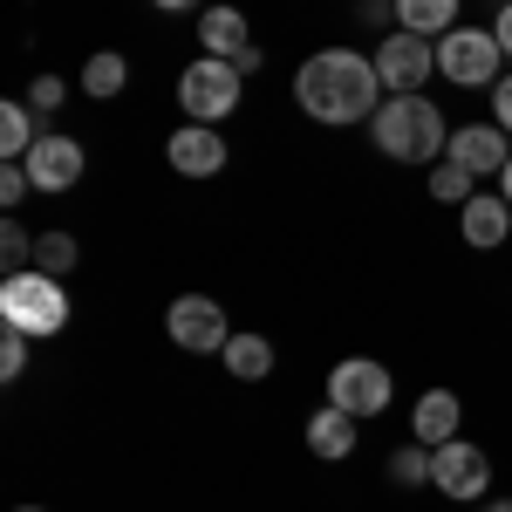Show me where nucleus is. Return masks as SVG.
<instances>
[{
  "label": "nucleus",
  "instance_id": "obj_23",
  "mask_svg": "<svg viewBox=\"0 0 512 512\" xmlns=\"http://www.w3.org/2000/svg\"><path fill=\"white\" fill-rule=\"evenodd\" d=\"M390 478L403 485V492H410V485H431V444H417V437H410V444L390 458Z\"/></svg>",
  "mask_w": 512,
  "mask_h": 512
},
{
  "label": "nucleus",
  "instance_id": "obj_15",
  "mask_svg": "<svg viewBox=\"0 0 512 512\" xmlns=\"http://www.w3.org/2000/svg\"><path fill=\"white\" fill-rule=\"evenodd\" d=\"M355 431H362V417L335 410V403L308 410V451H315V458H328V465H342V458L355 451Z\"/></svg>",
  "mask_w": 512,
  "mask_h": 512
},
{
  "label": "nucleus",
  "instance_id": "obj_18",
  "mask_svg": "<svg viewBox=\"0 0 512 512\" xmlns=\"http://www.w3.org/2000/svg\"><path fill=\"white\" fill-rule=\"evenodd\" d=\"M219 362L233 369L239 383H267V376H274V342H267V335H233Z\"/></svg>",
  "mask_w": 512,
  "mask_h": 512
},
{
  "label": "nucleus",
  "instance_id": "obj_27",
  "mask_svg": "<svg viewBox=\"0 0 512 512\" xmlns=\"http://www.w3.org/2000/svg\"><path fill=\"white\" fill-rule=\"evenodd\" d=\"M21 369H28V335H14V328H0V376L14 383Z\"/></svg>",
  "mask_w": 512,
  "mask_h": 512
},
{
  "label": "nucleus",
  "instance_id": "obj_19",
  "mask_svg": "<svg viewBox=\"0 0 512 512\" xmlns=\"http://www.w3.org/2000/svg\"><path fill=\"white\" fill-rule=\"evenodd\" d=\"M41 144V130H35V110H28V103H0V158H28V151H35Z\"/></svg>",
  "mask_w": 512,
  "mask_h": 512
},
{
  "label": "nucleus",
  "instance_id": "obj_14",
  "mask_svg": "<svg viewBox=\"0 0 512 512\" xmlns=\"http://www.w3.org/2000/svg\"><path fill=\"white\" fill-rule=\"evenodd\" d=\"M458 424H465V403H458V390H424L417 396V410H410V437L417 444H451L458 437Z\"/></svg>",
  "mask_w": 512,
  "mask_h": 512
},
{
  "label": "nucleus",
  "instance_id": "obj_17",
  "mask_svg": "<svg viewBox=\"0 0 512 512\" xmlns=\"http://www.w3.org/2000/svg\"><path fill=\"white\" fill-rule=\"evenodd\" d=\"M458 7H465V0H396V28L437 41V35H451V28H458Z\"/></svg>",
  "mask_w": 512,
  "mask_h": 512
},
{
  "label": "nucleus",
  "instance_id": "obj_6",
  "mask_svg": "<svg viewBox=\"0 0 512 512\" xmlns=\"http://www.w3.org/2000/svg\"><path fill=\"white\" fill-rule=\"evenodd\" d=\"M390 396H396V376L376 362V355H349V362H335L328 369V403L335 410H349V417H383L390 410Z\"/></svg>",
  "mask_w": 512,
  "mask_h": 512
},
{
  "label": "nucleus",
  "instance_id": "obj_10",
  "mask_svg": "<svg viewBox=\"0 0 512 512\" xmlns=\"http://www.w3.org/2000/svg\"><path fill=\"white\" fill-rule=\"evenodd\" d=\"M164 158H171L178 178H219L226 158H233V144L219 137V123H178L171 144H164Z\"/></svg>",
  "mask_w": 512,
  "mask_h": 512
},
{
  "label": "nucleus",
  "instance_id": "obj_8",
  "mask_svg": "<svg viewBox=\"0 0 512 512\" xmlns=\"http://www.w3.org/2000/svg\"><path fill=\"white\" fill-rule=\"evenodd\" d=\"M164 328H171V342L185 355H226V342H233V321H226V308L212 294H178L164 308Z\"/></svg>",
  "mask_w": 512,
  "mask_h": 512
},
{
  "label": "nucleus",
  "instance_id": "obj_34",
  "mask_svg": "<svg viewBox=\"0 0 512 512\" xmlns=\"http://www.w3.org/2000/svg\"><path fill=\"white\" fill-rule=\"evenodd\" d=\"M485 512H512V499H485Z\"/></svg>",
  "mask_w": 512,
  "mask_h": 512
},
{
  "label": "nucleus",
  "instance_id": "obj_12",
  "mask_svg": "<svg viewBox=\"0 0 512 512\" xmlns=\"http://www.w3.org/2000/svg\"><path fill=\"white\" fill-rule=\"evenodd\" d=\"M444 158H458L472 178H499V171H506V158H512V137L499 130V123H458Z\"/></svg>",
  "mask_w": 512,
  "mask_h": 512
},
{
  "label": "nucleus",
  "instance_id": "obj_20",
  "mask_svg": "<svg viewBox=\"0 0 512 512\" xmlns=\"http://www.w3.org/2000/svg\"><path fill=\"white\" fill-rule=\"evenodd\" d=\"M123 82H130V62H123V55H110V48L82 62V96H96V103L123 96Z\"/></svg>",
  "mask_w": 512,
  "mask_h": 512
},
{
  "label": "nucleus",
  "instance_id": "obj_3",
  "mask_svg": "<svg viewBox=\"0 0 512 512\" xmlns=\"http://www.w3.org/2000/svg\"><path fill=\"white\" fill-rule=\"evenodd\" d=\"M0 328L28 335V342H48L69 328V294L62 280H48L41 267H21V274L0 280Z\"/></svg>",
  "mask_w": 512,
  "mask_h": 512
},
{
  "label": "nucleus",
  "instance_id": "obj_11",
  "mask_svg": "<svg viewBox=\"0 0 512 512\" xmlns=\"http://www.w3.org/2000/svg\"><path fill=\"white\" fill-rule=\"evenodd\" d=\"M21 164H28L35 192H76V185H82V164H89V158H82L76 137H62V130H41V144H35V151H28Z\"/></svg>",
  "mask_w": 512,
  "mask_h": 512
},
{
  "label": "nucleus",
  "instance_id": "obj_24",
  "mask_svg": "<svg viewBox=\"0 0 512 512\" xmlns=\"http://www.w3.org/2000/svg\"><path fill=\"white\" fill-rule=\"evenodd\" d=\"M0 260H7V274L35 267V239L21 233V219H7V226H0Z\"/></svg>",
  "mask_w": 512,
  "mask_h": 512
},
{
  "label": "nucleus",
  "instance_id": "obj_26",
  "mask_svg": "<svg viewBox=\"0 0 512 512\" xmlns=\"http://www.w3.org/2000/svg\"><path fill=\"white\" fill-rule=\"evenodd\" d=\"M35 192V178H28V164H0V205H7V212H14V205H21V198Z\"/></svg>",
  "mask_w": 512,
  "mask_h": 512
},
{
  "label": "nucleus",
  "instance_id": "obj_31",
  "mask_svg": "<svg viewBox=\"0 0 512 512\" xmlns=\"http://www.w3.org/2000/svg\"><path fill=\"white\" fill-rule=\"evenodd\" d=\"M492 35H499V48H506V62H512V0H499V14H492Z\"/></svg>",
  "mask_w": 512,
  "mask_h": 512
},
{
  "label": "nucleus",
  "instance_id": "obj_1",
  "mask_svg": "<svg viewBox=\"0 0 512 512\" xmlns=\"http://www.w3.org/2000/svg\"><path fill=\"white\" fill-rule=\"evenodd\" d=\"M383 76H376V55H355V48H321L294 69V103L315 123H362L383 110Z\"/></svg>",
  "mask_w": 512,
  "mask_h": 512
},
{
  "label": "nucleus",
  "instance_id": "obj_21",
  "mask_svg": "<svg viewBox=\"0 0 512 512\" xmlns=\"http://www.w3.org/2000/svg\"><path fill=\"white\" fill-rule=\"evenodd\" d=\"M424 185H431V198H437V205H465V198L478 192V178H472V171H465L458 158H437L431 171H424Z\"/></svg>",
  "mask_w": 512,
  "mask_h": 512
},
{
  "label": "nucleus",
  "instance_id": "obj_22",
  "mask_svg": "<svg viewBox=\"0 0 512 512\" xmlns=\"http://www.w3.org/2000/svg\"><path fill=\"white\" fill-rule=\"evenodd\" d=\"M76 260H82L76 233H41V239H35V267H41V274H48V280L76 274Z\"/></svg>",
  "mask_w": 512,
  "mask_h": 512
},
{
  "label": "nucleus",
  "instance_id": "obj_30",
  "mask_svg": "<svg viewBox=\"0 0 512 512\" xmlns=\"http://www.w3.org/2000/svg\"><path fill=\"white\" fill-rule=\"evenodd\" d=\"M233 69H239V76H260V69H267V48H260V41H253V48H239Z\"/></svg>",
  "mask_w": 512,
  "mask_h": 512
},
{
  "label": "nucleus",
  "instance_id": "obj_35",
  "mask_svg": "<svg viewBox=\"0 0 512 512\" xmlns=\"http://www.w3.org/2000/svg\"><path fill=\"white\" fill-rule=\"evenodd\" d=\"M21 512H41V506H21Z\"/></svg>",
  "mask_w": 512,
  "mask_h": 512
},
{
  "label": "nucleus",
  "instance_id": "obj_16",
  "mask_svg": "<svg viewBox=\"0 0 512 512\" xmlns=\"http://www.w3.org/2000/svg\"><path fill=\"white\" fill-rule=\"evenodd\" d=\"M198 48H205V55H219V62H233L239 48H253L246 14H239V7H205V14H198Z\"/></svg>",
  "mask_w": 512,
  "mask_h": 512
},
{
  "label": "nucleus",
  "instance_id": "obj_7",
  "mask_svg": "<svg viewBox=\"0 0 512 512\" xmlns=\"http://www.w3.org/2000/svg\"><path fill=\"white\" fill-rule=\"evenodd\" d=\"M376 76L390 96H424V82L437 76V41L410 35V28H390L376 41Z\"/></svg>",
  "mask_w": 512,
  "mask_h": 512
},
{
  "label": "nucleus",
  "instance_id": "obj_13",
  "mask_svg": "<svg viewBox=\"0 0 512 512\" xmlns=\"http://www.w3.org/2000/svg\"><path fill=\"white\" fill-rule=\"evenodd\" d=\"M458 233H465V246H478V253L506 246V239H512V205H506V192H485V185H478V192L458 205Z\"/></svg>",
  "mask_w": 512,
  "mask_h": 512
},
{
  "label": "nucleus",
  "instance_id": "obj_32",
  "mask_svg": "<svg viewBox=\"0 0 512 512\" xmlns=\"http://www.w3.org/2000/svg\"><path fill=\"white\" fill-rule=\"evenodd\" d=\"M151 7H158V14H192L198 0H151Z\"/></svg>",
  "mask_w": 512,
  "mask_h": 512
},
{
  "label": "nucleus",
  "instance_id": "obj_28",
  "mask_svg": "<svg viewBox=\"0 0 512 512\" xmlns=\"http://www.w3.org/2000/svg\"><path fill=\"white\" fill-rule=\"evenodd\" d=\"M355 21H362V28H383V35H390V28H396V0H355Z\"/></svg>",
  "mask_w": 512,
  "mask_h": 512
},
{
  "label": "nucleus",
  "instance_id": "obj_33",
  "mask_svg": "<svg viewBox=\"0 0 512 512\" xmlns=\"http://www.w3.org/2000/svg\"><path fill=\"white\" fill-rule=\"evenodd\" d=\"M499 192H506V205H512V158H506V171H499Z\"/></svg>",
  "mask_w": 512,
  "mask_h": 512
},
{
  "label": "nucleus",
  "instance_id": "obj_5",
  "mask_svg": "<svg viewBox=\"0 0 512 512\" xmlns=\"http://www.w3.org/2000/svg\"><path fill=\"white\" fill-rule=\"evenodd\" d=\"M239 89H246V76H239L233 62L198 55L192 69L178 76V110H185V123H226L239 110Z\"/></svg>",
  "mask_w": 512,
  "mask_h": 512
},
{
  "label": "nucleus",
  "instance_id": "obj_29",
  "mask_svg": "<svg viewBox=\"0 0 512 512\" xmlns=\"http://www.w3.org/2000/svg\"><path fill=\"white\" fill-rule=\"evenodd\" d=\"M492 123H499V130L512 137V69H506L499 82H492Z\"/></svg>",
  "mask_w": 512,
  "mask_h": 512
},
{
  "label": "nucleus",
  "instance_id": "obj_25",
  "mask_svg": "<svg viewBox=\"0 0 512 512\" xmlns=\"http://www.w3.org/2000/svg\"><path fill=\"white\" fill-rule=\"evenodd\" d=\"M62 103H69V89H62V76H35V82H28V110H35V117H55Z\"/></svg>",
  "mask_w": 512,
  "mask_h": 512
},
{
  "label": "nucleus",
  "instance_id": "obj_4",
  "mask_svg": "<svg viewBox=\"0 0 512 512\" xmlns=\"http://www.w3.org/2000/svg\"><path fill=\"white\" fill-rule=\"evenodd\" d=\"M437 76L458 82V89H492V82L506 76V48L492 28H451V35H437Z\"/></svg>",
  "mask_w": 512,
  "mask_h": 512
},
{
  "label": "nucleus",
  "instance_id": "obj_2",
  "mask_svg": "<svg viewBox=\"0 0 512 512\" xmlns=\"http://www.w3.org/2000/svg\"><path fill=\"white\" fill-rule=\"evenodd\" d=\"M369 137L390 164H424V171L451 151V123L431 96H383V110L369 117Z\"/></svg>",
  "mask_w": 512,
  "mask_h": 512
},
{
  "label": "nucleus",
  "instance_id": "obj_9",
  "mask_svg": "<svg viewBox=\"0 0 512 512\" xmlns=\"http://www.w3.org/2000/svg\"><path fill=\"white\" fill-rule=\"evenodd\" d=\"M431 485L444 499H458V506H478L485 492H492V458L465 444V437H451V444H437L431 451Z\"/></svg>",
  "mask_w": 512,
  "mask_h": 512
}]
</instances>
